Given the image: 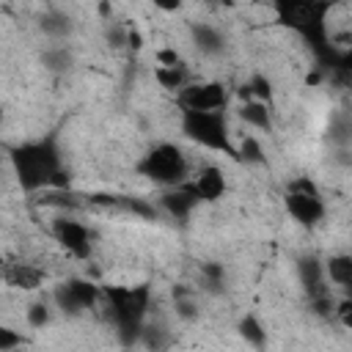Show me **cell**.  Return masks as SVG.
Returning a JSON list of instances; mask_svg holds the SVG:
<instances>
[{
    "label": "cell",
    "mask_w": 352,
    "mask_h": 352,
    "mask_svg": "<svg viewBox=\"0 0 352 352\" xmlns=\"http://www.w3.org/2000/svg\"><path fill=\"white\" fill-rule=\"evenodd\" d=\"M275 19L278 25L294 30L314 52L316 58V69L319 72H336L341 50L333 47L330 36H327V11L330 3H319V0H278L275 6Z\"/></svg>",
    "instance_id": "obj_1"
},
{
    "label": "cell",
    "mask_w": 352,
    "mask_h": 352,
    "mask_svg": "<svg viewBox=\"0 0 352 352\" xmlns=\"http://www.w3.org/2000/svg\"><path fill=\"white\" fill-rule=\"evenodd\" d=\"M8 157H11V168L16 173V182L25 192L52 187L55 176L63 170V160H60V148H58L55 135L11 146Z\"/></svg>",
    "instance_id": "obj_2"
},
{
    "label": "cell",
    "mask_w": 352,
    "mask_h": 352,
    "mask_svg": "<svg viewBox=\"0 0 352 352\" xmlns=\"http://www.w3.org/2000/svg\"><path fill=\"white\" fill-rule=\"evenodd\" d=\"M107 300V316L116 327L118 341L129 349L140 341L146 316L151 308V286L138 283V286H107L104 289Z\"/></svg>",
    "instance_id": "obj_3"
},
{
    "label": "cell",
    "mask_w": 352,
    "mask_h": 352,
    "mask_svg": "<svg viewBox=\"0 0 352 352\" xmlns=\"http://www.w3.org/2000/svg\"><path fill=\"white\" fill-rule=\"evenodd\" d=\"M182 135L204 148L220 151L231 160H239L234 143H231V132H228V121L226 113H195V110H182Z\"/></svg>",
    "instance_id": "obj_4"
},
{
    "label": "cell",
    "mask_w": 352,
    "mask_h": 352,
    "mask_svg": "<svg viewBox=\"0 0 352 352\" xmlns=\"http://www.w3.org/2000/svg\"><path fill=\"white\" fill-rule=\"evenodd\" d=\"M138 173L146 176L148 182L170 190V187H179L187 182V157L176 143H157L140 157Z\"/></svg>",
    "instance_id": "obj_5"
},
{
    "label": "cell",
    "mask_w": 352,
    "mask_h": 352,
    "mask_svg": "<svg viewBox=\"0 0 352 352\" xmlns=\"http://www.w3.org/2000/svg\"><path fill=\"white\" fill-rule=\"evenodd\" d=\"M228 102V91L223 82L209 80V82H192L184 91H179V104L182 110H195V113H223Z\"/></svg>",
    "instance_id": "obj_6"
},
{
    "label": "cell",
    "mask_w": 352,
    "mask_h": 352,
    "mask_svg": "<svg viewBox=\"0 0 352 352\" xmlns=\"http://www.w3.org/2000/svg\"><path fill=\"white\" fill-rule=\"evenodd\" d=\"M52 236H55V242H58L66 253H72V256H77V258H88V253H91V231H88L80 220L58 217V220L52 223Z\"/></svg>",
    "instance_id": "obj_7"
},
{
    "label": "cell",
    "mask_w": 352,
    "mask_h": 352,
    "mask_svg": "<svg viewBox=\"0 0 352 352\" xmlns=\"http://www.w3.org/2000/svg\"><path fill=\"white\" fill-rule=\"evenodd\" d=\"M198 201H201V198H198V190H195L192 179H187L184 184L170 187V190H165V192L160 195V209H162L168 217L184 223V220L192 214V209L198 206Z\"/></svg>",
    "instance_id": "obj_8"
},
{
    "label": "cell",
    "mask_w": 352,
    "mask_h": 352,
    "mask_svg": "<svg viewBox=\"0 0 352 352\" xmlns=\"http://www.w3.org/2000/svg\"><path fill=\"white\" fill-rule=\"evenodd\" d=\"M283 206L289 212V217L305 228H314L324 220V204L316 195H300V192H286L283 195Z\"/></svg>",
    "instance_id": "obj_9"
},
{
    "label": "cell",
    "mask_w": 352,
    "mask_h": 352,
    "mask_svg": "<svg viewBox=\"0 0 352 352\" xmlns=\"http://www.w3.org/2000/svg\"><path fill=\"white\" fill-rule=\"evenodd\" d=\"M192 184L198 190V198L212 204V201H220L226 195V173L217 168V165H204L195 176H192Z\"/></svg>",
    "instance_id": "obj_10"
},
{
    "label": "cell",
    "mask_w": 352,
    "mask_h": 352,
    "mask_svg": "<svg viewBox=\"0 0 352 352\" xmlns=\"http://www.w3.org/2000/svg\"><path fill=\"white\" fill-rule=\"evenodd\" d=\"M297 278H300L302 289L308 292V297H316V294L327 292L324 289V278H327L324 275V261H319L311 253H305V256L297 258Z\"/></svg>",
    "instance_id": "obj_11"
},
{
    "label": "cell",
    "mask_w": 352,
    "mask_h": 352,
    "mask_svg": "<svg viewBox=\"0 0 352 352\" xmlns=\"http://www.w3.org/2000/svg\"><path fill=\"white\" fill-rule=\"evenodd\" d=\"M3 278H6V283L14 286V289L33 292V289H41V283L47 280V272L38 270V267H33V264L19 261V264H8V267L3 270Z\"/></svg>",
    "instance_id": "obj_12"
},
{
    "label": "cell",
    "mask_w": 352,
    "mask_h": 352,
    "mask_svg": "<svg viewBox=\"0 0 352 352\" xmlns=\"http://www.w3.org/2000/svg\"><path fill=\"white\" fill-rule=\"evenodd\" d=\"M190 36H192V44L198 47V52H204V55H220L226 50V36L214 25H204V22L192 25Z\"/></svg>",
    "instance_id": "obj_13"
},
{
    "label": "cell",
    "mask_w": 352,
    "mask_h": 352,
    "mask_svg": "<svg viewBox=\"0 0 352 352\" xmlns=\"http://www.w3.org/2000/svg\"><path fill=\"white\" fill-rule=\"evenodd\" d=\"M239 118H242V124H248V126H253V129H261V132H272V110H270V104H264V102H256V99H250V102H242L239 104Z\"/></svg>",
    "instance_id": "obj_14"
},
{
    "label": "cell",
    "mask_w": 352,
    "mask_h": 352,
    "mask_svg": "<svg viewBox=\"0 0 352 352\" xmlns=\"http://www.w3.org/2000/svg\"><path fill=\"white\" fill-rule=\"evenodd\" d=\"M324 275L330 283L346 289L352 286V253H336L324 261Z\"/></svg>",
    "instance_id": "obj_15"
},
{
    "label": "cell",
    "mask_w": 352,
    "mask_h": 352,
    "mask_svg": "<svg viewBox=\"0 0 352 352\" xmlns=\"http://www.w3.org/2000/svg\"><path fill=\"white\" fill-rule=\"evenodd\" d=\"M236 333L245 344H250L253 349H264L267 346V330H264V322L256 316V314H245L239 322H236Z\"/></svg>",
    "instance_id": "obj_16"
},
{
    "label": "cell",
    "mask_w": 352,
    "mask_h": 352,
    "mask_svg": "<svg viewBox=\"0 0 352 352\" xmlns=\"http://www.w3.org/2000/svg\"><path fill=\"white\" fill-rule=\"evenodd\" d=\"M38 28H41V33L50 36V38H66V36H72V28H74V25H72V16H69V14L52 8V11L41 14Z\"/></svg>",
    "instance_id": "obj_17"
},
{
    "label": "cell",
    "mask_w": 352,
    "mask_h": 352,
    "mask_svg": "<svg viewBox=\"0 0 352 352\" xmlns=\"http://www.w3.org/2000/svg\"><path fill=\"white\" fill-rule=\"evenodd\" d=\"M154 80L162 85V88H168V91H184L190 82V72H187V66L182 63V66H157L154 69Z\"/></svg>",
    "instance_id": "obj_18"
},
{
    "label": "cell",
    "mask_w": 352,
    "mask_h": 352,
    "mask_svg": "<svg viewBox=\"0 0 352 352\" xmlns=\"http://www.w3.org/2000/svg\"><path fill=\"white\" fill-rule=\"evenodd\" d=\"M41 63H44V69L52 72V74H66V72L74 66V55H72L69 47H47V50L41 52Z\"/></svg>",
    "instance_id": "obj_19"
},
{
    "label": "cell",
    "mask_w": 352,
    "mask_h": 352,
    "mask_svg": "<svg viewBox=\"0 0 352 352\" xmlns=\"http://www.w3.org/2000/svg\"><path fill=\"white\" fill-rule=\"evenodd\" d=\"M66 283H69V289H72V294H74V300H77V305H80L82 311L96 305V300H99V286H96L94 280H88V278H69Z\"/></svg>",
    "instance_id": "obj_20"
},
{
    "label": "cell",
    "mask_w": 352,
    "mask_h": 352,
    "mask_svg": "<svg viewBox=\"0 0 352 352\" xmlns=\"http://www.w3.org/2000/svg\"><path fill=\"white\" fill-rule=\"evenodd\" d=\"M140 341L146 344V349L165 352V349H168V344H170V333H168V327H165L162 322H146Z\"/></svg>",
    "instance_id": "obj_21"
},
{
    "label": "cell",
    "mask_w": 352,
    "mask_h": 352,
    "mask_svg": "<svg viewBox=\"0 0 352 352\" xmlns=\"http://www.w3.org/2000/svg\"><path fill=\"white\" fill-rule=\"evenodd\" d=\"M118 209L132 212V214H138L143 220H157V214H160L154 204H148L146 198H132V195H118Z\"/></svg>",
    "instance_id": "obj_22"
},
{
    "label": "cell",
    "mask_w": 352,
    "mask_h": 352,
    "mask_svg": "<svg viewBox=\"0 0 352 352\" xmlns=\"http://www.w3.org/2000/svg\"><path fill=\"white\" fill-rule=\"evenodd\" d=\"M236 154H239V160L248 162V165H264V162H267V160H264V148H261V143H258L256 138H250V135L242 138Z\"/></svg>",
    "instance_id": "obj_23"
},
{
    "label": "cell",
    "mask_w": 352,
    "mask_h": 352,
    "mask_svg": "<svg viewBox=\"0 0 352 352\" xmlns=\"http://www.w3.org/2000/svg\"><path fill=\"white\" fill-rule=\"evenodd\" d=\"M201 278H204V286H206L209 292H223L226 270H223V264H217V261H206V264H201Z\"/></svg>",
    "instance_id": "obj_24"
},
{
    "label": "cell",
    "mask_w": 352,
    "mask_h": 352,
    "mask_svg": "<svg viewBox=\"0 0 352 352\" xmlns=\"http://www.w3.org/2000/svg\"><path fill=\"white\" fill-rule=\"evenodd\" d=\"M55 302H58V308L63 311V314H69V316H77V314H82V308L77 305V300H74V294H72V289H69V283L63 280V283H58L55 286Z\"/></svg>",
    "instance_id": "obj_25"
},
{
    "label": "cell",
    "mask_w": 352,
    "mask_h": 352,
    "mask_svg": "<svg viewBox=\"0 0 352 352\" xmlns=\"http://www.w3.org/2000/svg\"><path fill=\"white\" fill-rule=\"evenodd\" d=\"M173 300H176V316H179V319L192 322V319L198 316V308H195V302H192L190 292L179 289V292H173Z\"/></svg>",
    "instance_id": "obj_26"
},
{
    "label": "cell",
    "mask_w": 352,
    "mask_h": 352,
    "mask_svg": "<svg viewBox=\"0 0 352 352\" xmlns=\"http://www.w3.org/2000/svg\"><path fill=\"white\" fill-rule=\"evenodd\" d=\"M25 319H28L30 327H47V324H50V305H47L44 300L30 302L28 311H25Z\"/></svg>",
    "instance_id": "obj_27"
},
{
    "label": "cell",
    "mask_w": 352,
    "mask_h": 352,
    "mask_svg": "<svg viewBox=\"0 0 352 352\" xmlns=\"http://www.w3.org/2000/svg\"><path fill=\"white\" fill-rule=\"evenodd\" d=\"M248 85H250V91H253V99H256V102H264V104H270V107H272V82H270V77L256 74Z\"/></svg>",
    "instance_id": "obj_28"
},
{
    "label": "cell",
    "mask_w": 352,
    "mask_h": 352,
    "mask_svg": "<svg viewBox=\"0 0 352 352\" xmlns=\"http://www.w3.org/2000/svg\"><path fill=\"white\" fill-rule=\"evenodd\" d=\"M308 300H311V311H314L316 316H324V319L336 316V302H333L330 292H322V294H316V297H308Z\"/></svg>",
    "instance_id": "obj_29"
},
{
    "label": "cell",
    "mask_w": 352,
    "mask_h": 352,
    "mask_svg": "<svg viewBox=\"0 0 352 352\" xmlns=\"http://www.w3.org/2000/svg\"><path fill=\"white\" fill-rule=\"evenodd\" d=\"M286 192H300V195H316V198H322L316 182L308 179V176H297V179H292V182L286 184Z\"/></svg>",
    "instance_id": "obj_30"
},
{
    "label": "cell",
    "mask_w": 352,
    "mask_h": 352,
    "mask_svg": "<svg viewBox=\"0 0 352 352\" xmlns=\"http://www.w3.org/2000/svg\"><path fill=\"white\" fill-rule=\"evenodd\" d=\"M22 344H25L22 333H16L14 327H0V352H16L22 349Z\"/></svg>",
    "instance_id": "obj_31"
},
{
    "label": "cell",
    "mask_w": 352,
    "mask_h": 352,
    "mask_svg": "<svg viewBox=\"0 0 352 352\" xmlns=\"http://www.w3.org/2000/svg\"><path fill=\"white\" fill-rule=\"evenodd\" d=\"M336 319L352 333V300H341V302H336Z\"/></svg>",
    "instance_id": "obj_32"
},
{
    "label": "cell",
    "mask_w": 352,
    "mask_h": 352,
    "mask_svg": "<svg viewBox=\"0 0 352 352\" xmlns=\"http://www.w3.org/2000/svg\"><path fill=\"white\" fill-rule=\"evenodd\" d=\"M126 33H129V28L110 25V28H107V44H110V47H126Z\"/></svg>",
    "instance_id": "obj_33"
},
{
    "label": "cell",
    "mask_w": 352,
    "mask_h": 352,
    "mask_svg": "<svg viewBox=\"0 0 352 352\" xmlns=\"http://www.w3.org/2000/svg\"><path fill=\"white\" fill-rule=\"evenodd\" d=\"M157 60H160V66H182L184 63L176 50H160L157 52Z\"/></svg>",
    "instance_id": "obj_34"
},
{
    "label": "cell",
    "mask_w": 352,
    "mask_h": 352,
    "mask_svg": "<svg viewBox=\"0 0 352 352\" xmlns=\"http://www.w3.org/2000/svg\"><path fill=\"white\" fill-rule=\"evenodd\" d=\"M126 47H129V50H140V47H143V36H140L138 30H129V33H126Z\"/></svg>",
    "instance_id": "obj_35"
},
{
    "label": "cell",
    "mask_w": 352,
    "mask_h": 352,
    "mask_svg": "<svg viewBox=\"0 0 352 352\" xmlns=\"http://www.w3.org/2000/svg\"><path fill=\"white\" fill-rule=\"evenodd\" d=\"M157 6H160L162 11H176V8H179V3H157Z\"/></svg>",
    "instance_id": "obj_36"
},
{
    "label": "cell",
    "mask_w": 352,
    "mask_h": 352,
    "mask_svg": "<svg viewBox=\"0 0 352 352\" xmlns=\"http://www.w3.org/2000/svg\"><path fill=\"white\" fill-rule=\"evenodd\" d=\"M99 14H102V16H110V6H107V3H102V6H99Z\"/></svg>",
    "instance_id": "obj_37"
},
{
    "label": "cell",
    "mask_w": 352,
    "mask_h": 352,
    "mask_svg": "<svg viewBox=\"0 0 352 352\" xmlns=\"http://www.w3.org/2000/svg\"><path fill=\"white\" fill-rule=\"evenodd\" d=\"M344 297H346V300H352V286H346V289H344Z\"/></svg>",
    "instance_id": "obj_38"
},
{
    "label": "cell",
    "mask_w": 352,
    "mask_h": 352,
    "mask_svg": "<svg viewBox=\"0 0 352 352\" xmlns=\"http://www.w3.org/2000/svg\"><path fill=\"white\" fill-rule=\"evenodd\" d=\"M146 352H154V349H146Z\"/></svg>",
    "instance_id": "obj_39"
},
{
    "label": "cell",
    "mask_w": 352,
    "mask_h": 352,
    "mask_svg": "<svg viewBox=\"0 0 352 352\" xmlns=\"http://www.w3.org/2000/svg\"><path fill=\"white\" fill-rule=\"evenodd\" d=\"M16 352H22V349H16Z\"/></svg>",
    "instance_id": "obj_40"
}]
</instances>
